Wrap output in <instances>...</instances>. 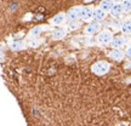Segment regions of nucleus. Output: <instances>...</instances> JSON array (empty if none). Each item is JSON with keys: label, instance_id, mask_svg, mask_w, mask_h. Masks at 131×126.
Segmentation results:
<instances>
[{"label": "nucleus", "instance_id": "obj_1", "mask_svg": "<svg viewBox=\"0 0 131 126\" xmlns=\"http://www.w3.org/2000/svg\"><path fill=\"white\" fill-rule=\"evenodd\" d=\"M109 69H111V65L106 61H97L91 67V72H92L95 75H98V76L106 75L108 72H109Z\"/></svg>", "mask_w": 131, "mask_h": 126}, {"label": "nucleus", "instance_id": "obj_2", "mask_svg": "<svg viewBox=\"0 0 131 126\" xmlns=\"http://www.w3.org/2000/svg\"><path fill=\"white\" fill-rule=\"evenodd\" d=\"M113 40V34L112 32H109V30H102V32H100V34L97 35V42L100 45H111V42Z\"/></svg>", "mask_w": 131, "mask_h": 126}, {"label": "nucleus", "instance_id": "obj_3", "mask_svg": "<svg viewBox=\"0 0 131 126\" xmlns=\"http://www.w3.org/2000/svg\"><path fill=\"white\" fill-rule=\"evenodd\" d=\"M67 19L69 22H75V21H79L80 19V15H81V7L80 6H74V7H70L67 12Z\"/></svg>", "mask_w": 131, "mask_h": 126}, {"label": "nucleus", "instance_id": "obj_4", "mask_svg": "<svg viewBox=\"0 0 131 126\" xmlns=\"http://www.w3.org/2000/svg\"><path fill=\"white\" fill-rule=\"evenodd\" d=\"M94 10L91 6H85L81 7V15H80V19L84 22H91L94 19Z\"/></svg>", "mask_w": 131, "mask_h": 126}, {"label": "nucleus", "instance_id": "obj_5", "mask_svg": "<svg viewBox=\"0 0 131 126\" xmlns=\"http://www.w3.org/2000/svg\"><path fill=\"white\" fill-rule=\"evenodd\" d=\"M100 30H101V23L98 21H92V22H90V24L86 26L84 32L86 35H94V34L100 33Z\"/></svg>", "mask_w": 131, "mask_h": 126}, {"label": "nucleus", "instance_id": "obj_6", "mask_svg": "<svg viewBox=\"0 0 131 126\" xmlns=\"http://www.w3.org/2000/svg\"><path fill=\"white\" fill-rule=\"evenodd\" d=\"M67 21V14L64 12H60V14L55 15L51 19H50V23L52 26H62Z\"/></svg>", "mask_w": 131, "mask_h": 126}, {"label": "nucleus", "instance_id": "obj_7", "mask_svg": "<svg viewBox=\"0 0 131 126\" xmlns=\"http://www.w3.org/2000/svg\"><path fill=\"white\" fill-rule=\"evenodd\" d=\"M125 44H126V39L124 37H115V38H113L112 42H111V46L113 49H120Z\"/></svg>", "mask_w": 131, "mask_h": 126}, {"label": "nucleus", "instance_id": "obj_8", "mask_svg": "<svg viewBox=\"0 0 131 126\" xmlns=\"http://www.w3.org/2000/svg\"><path fill=\"white\" fill-rule=\"evenodd\" d=\"M106 17H107V12H106L104 10L101 9L100 6L94 10V21H98V22H101V21H103Z\"/></svg>", "mask_w": 131, "mask_h": 126}, {"label": "nucleus", "instance_id": "obj_9", "mask_svg": "<svg viewBox=\"0 0 131 126\" xmlns=\"http://www.w3.org/2000/svg\"><path fill=\"white\" fill-rule=\"evenodd\" d=\"M124 56H126L125 55V52H123L120 49H113L112 51L109 52V57L114 60V61H120L124 58Z\"/></svg>", "mask_w": 131, "mask_h": 126}, {"label": "nucleus", "instance_id": "obj_10", "mask_svg": "<svg viewBox=\"0 0 131 126\" xmlns=\"http://www.w3.org/2000/svg\"><path fill=\"white\" fill-rule=\"evenodd\" d=\"M26 47V41L23 40H16V41L10 42V49L12 51H21Z\"/></svg>", "mask_w": 131, "mask_h": 126}, {"label": "nucleus", "instance_id": "obj_11", "mask_svg": "<svg viewBox=\"0 0 131 126\" xmlns=\"http://www.w3.org/2000/svg\"><path fill=\"white\" fill-rule=\"evenodd\" d=\"M124 12V9H123V4H114L113 5L112 10L109 11V14L112 15V17H118Z\"/></svg>", "mask_w": 131, "mask_h": 126}, {"label": "nucleus", "instance_id": "obj_12", "mask_svg": "<svg viewBox=\"0 0 131 126\" xmlns=\"http://www.w3.org/2000/svg\"><path fill=\"white\" fill-rule=\"evenodd\" d=\"M66 34H67V30L63 28H58V29H55L53 33H52V38L55 39V40H61L63 38L66 37Z\"/></svg>", "mask_w": 131, "mask_h": 126}, {"label": "nucleus", "instance_id": "obj_13", "mask_svg": "<svg viewBox=\"0 0 131 126\" xmlns=\"http://www.w3.org/2000/svg\"><path fill=\"white\" fill-rule=\"evenodd\" d=\"M113 5H114V1H113V0H102V1L100 3V7L102 10H104L106 12H109V11L112 10Z\"/></svg>", "mask_w": 131, "mask_h": 126}, {"label": "nucleus", "instance_id": "obj_14", "mask_svg": "<svg viewBox=\"0 0 131 126\" xmlns=\"http://www.w3.org/2000/svg\"><path fill=\"white\" fill-rule=\"evenodd\" d=\"M42 30H44V27H41V26H37V27H34V28L30 29V32H29V38H32V39H34V38H39V35L42 33Z\"/></svg>", "mask_w": 131, "mask_h": 126}, {"label": "nucleus", "instance_id": "obj_15", "mask_svg": "<svg viewBox=\"0 0 131 126\" xmlns=\"http://www.w3.org/2000/svg\"><path fill=\"white\" fill-rule=\"evenodd\" d=\"M120 30H122L124 34H131V19H127V21H124L120 26Z\"/></svg>", "mask_w": 131, "mask_h": 126}, {"label": "nucleus", "instance_id": "obj_16", "mask_svg": "<svg viewBox=\"0 0 131 126\" xmlns=\"http://www.w3.org/2000/svg\"><path fill=\"white\" fill-rule=\"evenodd\" d=\"M28 44H29V46H32V47H38L40 44H41V39H39V38H34V39H32Z\"/></svg>", "mask_w": 131, "mask_h": 126}, {"label": "nucleus", "instance_id": "obj_17", "mask_svg": "<svg viewBox=\"0 0 131 126\" xmlns=\"http://www.w3.org/2000/svg\"><path fill=\"white\" fill-rule=\"evenodd\" d=\"M123 9H124V12H130L131 11V0H125L123 3Z\"/></svg>", "mask_w": 131, "mask_h": 126}, {"label": "nucleus", "instance_id": "obj_18", "mask_svg": "<svg viewBox=\"0 0 131 126\" xmlns=\"http://www.w3.org/2000/svg\"><path fill=\"white\" fill-rule=\"evenodd\" d=\"M79 26H80V24H79V22H78V21H75V22H70V24H69L70 29H77Z\"/></svg>", "mask_w": 131, "mask_h": 126}, {"label": "nucleus", "instance_id": "obj_19", "mask_svg": "<svg viewBox=\"0 0 131 126\" xmlns=\"http://www.w3.org/2000/svg\"><path fill=\"white\" fill-rule=\"evenodd\" d=\"M125 55H126L129 58H131V46H129L126 49V51H125Z\"/></svg>", "mask_w": 131, "mask_h": 126}, {"label": "nucleus", "instance_id": "obj_20", "mask_svg": "<svg viewBox=\"0 0 131 126\" xmlns=\"http://www.w3.org/2000/svg\"><path fill=\"white\" fill-rule=\"evenodd\" d=\"M114 1V4H123L125 0H113Z\"/></svg>", "mask_w": 131, "mask_h": 126}, {"label": "nucleus", "instance_id": "obj_21", "mask_svg": "<svg viewBox=\"0 0 131 126\" xmlns=\"http://www.w3.org/2000/svg\"><path fill=\"white\" fill-rule=\"evenodd\" d=\"M85 1H90V0H85Z\"/></svg>", "mask_w": 131, "mask_h": 126}, {"label": "nucleus", "instance_id": "obj_22", "mask_svg": "<svg viewBox=\"0 0 131 126\" xmlns=\"http://www.w3.org/2000/svg\"><path fill=\"white\" fill-rule=\"evenodd\" d=\"M130 35H131V34H130Z\"/></svg>", "mask_w": 131, "mask_h": 126}]
</instances>
